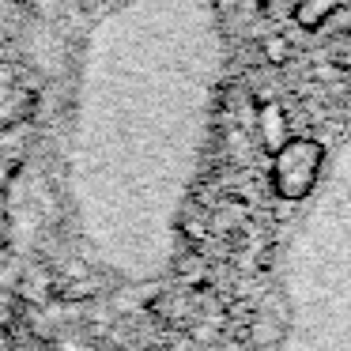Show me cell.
<instances>
[{"instance_id": "1", "label": "cell", "mask_w": 351, "mask_h": 351, "mask_svg": "<svg viewBox=\"0 0 351 351\" xmlns=\"http://www.w3.org/2000/svg\"><path fill=\"white\" fill-rule=\"evenodd\" d=\"M253 351H351V234L302 230L257 313Z\"/></svg>"}, {"instance_id": "2", "label": "cell", "mask_w": 351, "mask_h": 351, "mask_svg": "<svg viewBox=\"0 0 351 351\" xmlns=\"http://www.w3.org/2000/svg\"><path fill=\"white\" fill-rule=\"evenodd\" d=\"M325 147L310 136H291L280 152H272V189L283 200H306L321 178Z\"/></svg>"}, {"instance_id": "3", "label": "cell", "mask_w": 351, "mask_h": 351, "mask_svg": "<svg viewBox=\"0 0 351 351\" xmlns=\"http://www.w3.org/2000/svg\"><path fill=\"white\" fill-rule=\"evenodd\" d=\"M257 136H261V144H265V152H280L291 140V121H287L283 102L265 99L257 106Z\"/></svg>"}, {"instance_id": "4", "label": "cell", "mask_w": 351, "mask_h": 351, "mask_svg": "<svg viewBox=\"0 0 351 351\" xmlns=\"http://www.w3.org/2000/svg\"><path fill=\"white\" fill-rule=\"evenodd\" d=\"M336 4H340V0H298L295 4V23L306 27V31H317V27L336 12Z\"/></svg>"}, {"instance_id": "5", "label": "cell", "mask_w": 351, "mask_h": 351, "mask_svg": "<svg viewBox=\"0 0 351 351\" xmlns=\"http://www.w3.org/2000/svg\"><path fill=\"white\" fill-rule=\"evenodd\" d=\"M265 61L268 64H287L291 61V46H287V38L283 34H272V38H265Z\"/></svg>"}]
</instances>
